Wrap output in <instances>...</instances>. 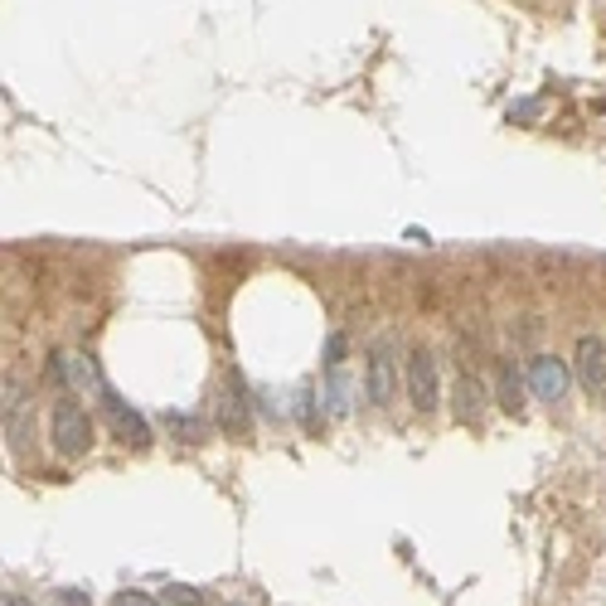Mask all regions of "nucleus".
I'll return each mask as SVG.
<instances>
[{
	"label": "nucleus",
	"mask_w": 606,
	"mask_h": 606,
	"mask_svg": "<svg viewBox=\"0 0 606 606\" xmlns=\"http://www.w3.org/2000/svg\"><path fill=\"white\" fill-rule=\"evenodd\" d=\"M529 388H534V398H563L568 393V364L563 359H553V354H539L534 364H529Z\"/></svg>",
	"instance_id": "20e7f679"
},
{
	"label": "nucleus",
	"mask_w": 606,
	"mask_h": 606,
	"mask_svg": "<svg viewBox=\"0 0 606 606\" xmlns=\"http://www.w3.org/2000/svg\"><path fill=\"white\" fill-rule=\"evenodd\" d=\"M248 427V403L238 393V379H228V393H224V432H243Z\"/></svg>",
	"instance_id": "6e6552de"
},
{
	"label": "nucleus",
	"mask_w": 606,
	"mask_h": 606,
	"mask_svg": "<svg viewBox=\"0 0 606 606\" xmlns=\"http://www.w3.org/2000/svg\"><path fill=\"white\" fill-rule=\"evenodd\" d=\"M165 602L170 606H204V592H194V587H170Z\"/></svg>",
	"instance_id": "1a4fd4ad"
},
{
	"label": "nucleus",
	"mask_w": 606,
	"mask_h": 606,
	"mask_svg": "<svg viewBox=\"0 0 606 606\" xmlns=\"http://www.w3.org/2000/svg\"><path fill=\"white\" fill-rule=\"evenodd\" d=\"M102 403H107V417H112V427L122 432V442H131V447H146L151 442V432H146V422L131 413V408H122V398H112V393H102Z\"/></svg>",
	"instance_id": "423d86ee"
},
{
	"label": "nucleus",
	"mask_w": 606,
	"mask_h": 606,
	"mask_svg": "<svg viewBox=\"0 0 606 606\" xmlns=\"http://www.w3.org/2000/svg\"><path fill=\"white\" fill-rule=\"evenodd\" d=\"M393 393H398V379H393V354L379 345V350L369 354V398H374L379 408H388V403H393Z\"/></svg>",
	"instance_id": "39448f33"
},
{
	"label": "nucleus",
	"mask_w": 606,
	"mask_h": 606,
	"mask_svg": "<svg viewBox=\"0 0 606 606\" xmlns=\"http://www.w3.org/2000/svg\"><path fill=\"white\" fill-rule=\"evenodd\" d=\"M573 374L592 398H606V340L602 335H582V340H577Z\"/></svg>",
	"instance_id": "7ed1b4c3"
},
{
	"label": "nucleus",
	"mask_w": 606,
	"mask_h": 606,
	"mask_svg": "<svg viewBox=\"0 0 606 606\" xmlns=\"http://www.w3.org/2000/svg\"><path fill=\"white\" fill-rule=\"evenodd\" d=\"M88 447H93V417L73 398H59L54 403V451L59 456H83Z\"/></svg>",
	"instance_id": "f257e3e1"
},
{
	"label": "nucleus",
	"mask_w": 606,
	"mask_h": 606,
	"mask_svg": "<svg viewBox=\"0 0 606 606\" xmlns=\"http://www.w3.org/2000/svg\"><path fill=\"white\" fill-rule=\"evenodd\" d=\"M112 606H160L156 597H151V592H117V597H112Z\"/></svg>",
	"instance_id": "9d476101"
},
{
	"label": "nucleus",
	"mask_w": 606,
	"mask_h": 606,
	"mask_svg": "<svg viewBox=\"0 0 606 606\" xmlns=\"http://www.w3.org/2000/svg\"><path fill=\"white\" fill-rule=\"evenodd\" d=\"M480 398H485V388L466 374V379L456 383V417H461V422H476V417H480Z\"/></svg>",
	"instance_id": "0eeeda50"
},
{
	"label": "nucleus",
	"mask_w": 606,
	"mask_h": 606,
	"mask_svg": "<svg viewBox=\"0 0 606 606\" xmlns=\"http://www.w3.org/2000/svg\"><path fill=\"white\" fill-rule=\"evenodd\" d=\"M408 398H413L417 413H437L442 403V374H437V354L427 345H417L408 354Z\"/></svg>",
	"instance_id": "f03ea898"
}]
</instances>
